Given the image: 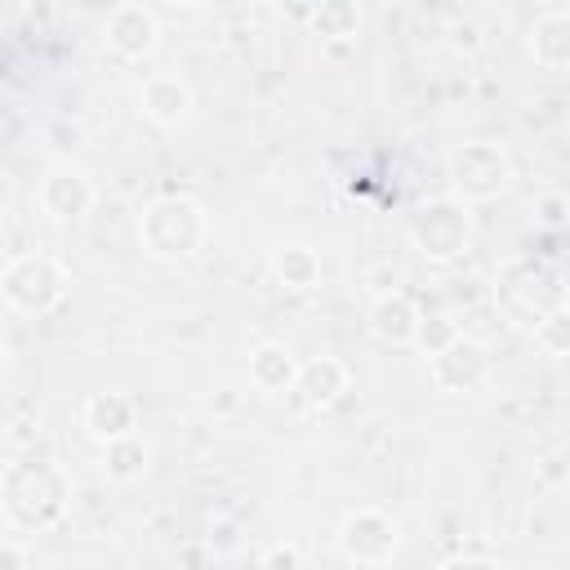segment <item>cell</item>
Instances as JSON below:
<instances>
[{"instance_id": "6da1fadb", "label": "cell", "mask_w": 570, "mask_h": 570, "mask_svg": "<svg viewBox=\"0 0 570 570\" xmlns=\"http://www.w3.org/2000/svg\"><path fill=\"white\" fill-rule=\"evenodd\" d=\"M71 481L58 463L45 459H13L0 472V512L4 525L18 534H45L67 517Z\"/></svg>"}, {"instance_id": "7a4b0ae2", "label": "cell", "mask_w": 570, "mask_h": 570, "mask_svg": "<svg viewBox=\"0 0 570 570\" xmlns=\"http://www.w3.org/2000/svg\"><path fill=\"white\" fill-rule=\"evenodd\" d=\"M138 240L151 258H165V263L196 258L209 240V209L187 191L151 196L138 214Z\"/></svg>"}, {"instance_id": "3957f363", "label": "cell", "mask_w": 570, "mask_h": 570, "mask_svg": "<svg viewBox=\"0 0 570 570\" xmlns=\"http://www.w3.org/2000/svg\"><path fill=\"white\" fill-rule=\"evenodd\" d=\"M410 245L423 263H436V267H450V263H463L476 245V223H472V209L468 200L459 196H436V200H423L414 214H410Z\"/></svg>"}, {"instance_id": "277c9868", "label": "cell", "mask_w": 570, "mask_h": 570, "mask_svg": "<svg viewBox=\"0 0 570 570\" xmlns=\"http://www.w3.org/2000/svg\"><path fill=\"white\" fill-rule=\"evenodd\" d=\"M494 303L499 312L521 325V330H534L552 307L566 303V289H561V276L534 258H517L499 272V285H494Z\"/></svg>"}, {"instance_id": "5b68a950", "label": "cell", "mask_w": 570, "mask_h": 570, "mask_svg": "<svg viewBox=\"0 0 570 570\" xmlns=\"http://www.w3.org/2000/svg\"><path fill=\"white\" fill-rule=\"evenodd\" d=\"M71 289V272L49 254H13L0 272V294L22 316H49Z\"/></svg>"}, {"instance_id": "8992f818", "label": "cell", "mask_w": 570, "mask_h": 570, "mask_svg": "<svg viewBox=\"0 0 570 570\" xmlns=\"http://www.w3.org/2000/svg\"><path fill=\"white\" fill-rule=\"evenodd\" d=\"M445 178H450L454 196L468 200V205L499 200L512 187V160L499 142H463V147L450 151Z\"/></svg>"}, {"instance_id": "52a82bcc", "label": "cell", "mask_w": 570, "mask_h": 570, "mask_svg": "<svg viewBox=\"0 0 570 570\" xmlns=\"http://www.w3.org/2000/svg\"><path fill=\"white\" fill-rule=\"evenodd\" d=\"M334 543H338V557L352 566H387L401 548V525L383 508H352L338 521Z\"/></svg>"}, {"instance_id": "ba28073f", "label": "cell", "mask_w": 570, "mask_h": 570, "mask_svg": "<svg viewBox=\"0 0 570 570\" xmlns=\"http://www.w3.org/2000/svg\"><path fill=\"white\" fill-rule=\"evenodd\" d=\"M428 374L436 392H476L490 379V347L472 334H459L450 347L428 356Z\"/></svg>"}, {"instance_id": "9c48e42d", "label": "cell", "mask_w": 570, "mask_h": 570, "mask_svg": "<svg viewBox=\"0 0 570 570\" xmlns=\"http://www.w3.org/2000/svg\"><path fill=\"white\" fill-rule=\"evenodd\" d=\"M36 200H40V214H49L53 223H80V218L94 209L98 191H94V178H89L85 169H76V165H53V169L40 178Z\"/></svg>"}, {"instance_id": "30bf717a", "label": "cell", "mask_w": 570, "mask_h": 570, "mask_svg": "<svg viewBox=\"0 0 570 570\" xmlns=\"http://www.w3.org/2000/svg\"><path fill=\"white\" fill-rule=\"evenodd\" d=\"M156 45H160V22H156V13L147 4L125 0V4L111 9V18H107V49L116 58L142 62V58L156 53Z\"/></svg>"}, {"instance_id": "8fae6325", "label": "cell", "mask_w": 570, "mask_h": 570, "mask_svg": "<svg viewBox=\"0 0 570 570\" xmlns=\"http://www.w3.org/2000/svg\"><path fill=\"white\" fill-rule=\"evenodd\" d=\"M352 392V370L338 356H312L298 365L294 379V396L303 410H330Z\"/></svg>"}, {"instance_id": "7c38bea8", "label": "cell", "mask_w": 570, "mask_h": 570, "mask_svg": "<svg viewBox=\"0 0 570 570\" xmlns=\"http://www.w3.org/2000/svg\"><path fill=\"white\" fill-rule=\"evenodd\" d=\"M138 102H142V116H147L151 125H160V129H178V125L191 116L196 94H191V85H187L183 76H174V71H156V76L142 80Z\"/></svg>"}, {"instance_id": "4fadbf2b", "label": "cell", "mask_w": 570, "mask_h": 570, "mask_svg": "<svg viewBox=\"0 0 570 570\" xmlns=\"http://www.w3.org/2000/svg\"><path fill=\"white\" fill-rule=\"evenodd\" d=\"M419 303L401 289H387V294H374L370 303V334L387 347H414V334H419Z\"/></svg>"}, {"instance_id": "5bb4252c", "label": "cell", "mask_w": 570, "mask_h": 570, "mask_svg": "<svg viewBox=\"0 0 570 570\" xmlns=\"http://www.w3.org/2000/svg\"><path fill=\"white\" fill-rule=\"evenodd\" d=\"M80 428L98 445H107V441H116V436H125V432L138 428V405L125 392H94L80 405Z\"/></svg>"}, {"instance_id": "9a60e30c", "label": "cell", "mask_w": 570, "mask_h": 570, "mask_svg": "<svg viewBox=\"0 0 570 570\" xmlns=\"http://www.w3.org/2000/svg\"><path fill=\"white\" fill-rule=\"evenodd\" d=\"M525 49L539 71L548 76H570V13H543L534 18Z\"/></svg>"}, {"instance_id": "2e32d148", "label": "cell", "mask_w": 570, "mask_h": 570, "mask_svg": "<svg viewBox=\"0 0 570 570\" xmlns=\"http://www.w3.org/2000/svg\"><path fill=\"white\" fill-rule=\"evenodd\" d=\"M298 365H303V361H298L285 343L267 338V343H258V347L249 352V383H254L258 392H267V396H276V392H294Z\"/></svg>"}, {"instance_id": "e0dca14e", "label": "cell", "mask_w": 570, "mask_h": 570, "mask_svg": "<svg viewBox=\"0 0 570 570\" xmlns=\"http://www.w3.org/2000/svg\"><path fill=\"white\" fill-rule=\"evenodd\" d=\"M147 468H151V445L138 432H125V436H116V441L102 445V472H107V481L134 485V481L147 476Z\"/></svg>"}, {"instance_id": "ac0fdd59", "label": "cell", "mask_w": 570, "mask_h": 570, "mask_svg": "<svg viewBox=\"0 0 570 570\" xmlns=\"http://www.w3.org/2000/svg\"><path fill=\"white\" fill-rule=\"evenodd\" d=\"M272 276H276L285 289L307 294V289L321 285V254L307 249V245H281V249L272 254Z\"/></svg>"}, {"instance_id": "d6986e66", "label": "cell", "mask_w": 570, "mask_h": 570, "mask_svg": "<svg viewBox=\"0 0 570 570\" xmlns=\"http://www.w3.org/2000/svg\"><path fill=\"white\" fill-rule=\"evenodd\" d=\"M307 31L325 45H343L361 31V4L356 0H321V9L307 18Z\"/></svg>"}, {"instance_id": "ffe728a7", "label": "cell", "mask_w": 570, "mask_h": 570, "mask_svg": "<svg viewBox=\"0 0 570 570\" xmlns=\"http://www.w3.org/2000/svg\"><path fill=\"white\" fill-rule=\"evenodd\" d=\"M530 334H534V347L543 356H570V303L552 307Z\"/></svg>"}, {"instance_id": "44dd1931", "label": "cell", "mask_w": 570, "mask_h": 570, "mask_svg": "<svg viewBox=\"0 0 570 570\" xmlns=\"http://www.w3.org/2000/svg\"><path fill=\"white\" fill-rule=\"evenodd\" d=\"M459 334H463V330H459V321H454V316H445V312H436V316H423V321H419L414 347H419L423 356H436V352H441V347H450Z\"/></svg>"}, {"instance_id": "7402d4cb", "label": "cell", "mask_w": 570, "mask_h": 570, "mask_svg": "<svg viewBox=\"0 0 570 570\" xmlns=\"http://www.w3.org/2000/svg\"><path fill=\"white\" fill-rule=\"evenodd\" d=\"M445 45H450V53L472 58V53L485 45V36H481V27H476L472 18H454V22L445 27Z\"/></svg>"}, {"instance_id": "603a6c76", "label": "cell", "mask_w": 570, "mask_h": 570, "mask_svg": "<svg viewBox=\"0 0 570 570\" xmlns=\"http://www.w3.org/2000/svg\"><path fill=\"white\" fill-rule=\"evenodd\" d=\"M534 214H539V223H543V227H566V223H570V196L548 191V196H539Z\"/></svg>"}, {"instance_id": "cb8c5ba5", "label": "cell", "mask_w": 570, "mask_h": 570, "mask_svg": "<svg viewBox=\"0 0 570 570\" xmlns=\"http://www.w3.org/2000/svg\"><path fill=\"white\" fill-rule=\"evenodd\" d=\"M258 561H263V566H303V561H307V552H303L298 543H289V539H285V543L263 548V552H258Z\"/></svg>"}, {"instance_id": "d4e9b609", "label": "cell", "mask_w": 570, "mask_h": 570, "mask_svg": "<svg viewBox=\"0 0 570 570\" xmlns=\"http://www.w3.org/2000/svg\"><path fill=\"white\" fill-rule=\"evenodd\" d=\"M441 566H499V552H485V548H459V552H445Z\"/></svg>"}, {"instance_id": "484cf974", "label": "cell", "mask_w": 570, "mask_h": 570, "mask_svg": "<svg viewBox=\"0 0 570 570\" xmlns=\"http://www.w3.org/2000/svg\"><path fill=\"white\" fill-rule=\"evenodd\" d=\"M272 4H276V13H281V18L303 22V27H307V18L321 9V0H272Z\"/></svg>"}, {"instance_id": "4316f807", "label": "cell", "mask_w": 570, "mask_h": 570, "mask_svg": "<svg viewBox=\"0 0 570 570\" xmlns=\"http://www.w3.org/2000/svg\"><path fill=\"white\" fill-rule=\"evenodd\" d=\"M18 4H22V9H53L58 0H18Z\"/></svg>"}, {"instance_id": "83f0119b", "label": "cell", "mask_w": 570, "mask_h": 570, "mask_svg": "<svg viewBox=\"0 0 570 570\" xmlns=\"http://www.w3.org/2000/svg\"><path fill=\"white\" fill-rule=\"evenodd\" d=\"M165 4H174V9H200V4H209V0H165Z\"/></svg>"}]
</instances>
